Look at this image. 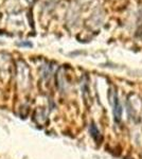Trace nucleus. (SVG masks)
Instances as JSON below:
<instances>
[{
	"mask_svg": "<svg viewBox=\"0 0 142 159\" xmlns=\"http://www.w3.org/2000/svg\"><path fill=\"white\" fill-rule=\"evenodd\" d=\"M113 116H115V121L120 122L122 117V106L116 93H115V100H113Z\"/></svg>",
	"mask_w": 142,
	"mask_h": 159,
	"instance_id": "1",
	"label": "nucleus"
},
{
	"mask_svg": "<svg viewBox=\"0 0 142 159\" xmlns=\"http://www.w3.org/2000/svg\"><path fill=\"white\" fill-rule=\"evenodd\" d=\"M90 132H91V135L92 137L95 138V141H99L100 140V132H99V130L97 128V126H95V124H91L90 125Z\"/></svg>",
	"mask_w": 142,
	"mask_h": 159,
	"instance_id": "2",
	"label": "nucleus"
}]
</instances>
